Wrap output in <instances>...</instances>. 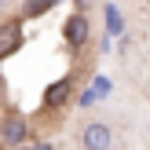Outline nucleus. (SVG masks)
I'll return each mask as SVG.
<instances>
[{
	"instance_id": "obj_1",
	"label": "nucleus",
	"mask_w": 150,
	"mask_h": 150,
	"mask_svg": "<svg viewBox=\"0 0 150 150\" xmlns=\"http://www.w3.org/2000/svg\"><path fill=\"white\" fill-rule=\"evenodd\" d=\"M29 139H33V132H29V121L18 114V110H7L4 117H0V146H26Z\"/></svg>"
},
{
	"instance_id": "obj_5",
	"label": "nucleus",
	"mask_w": 150,
	"mask_h": 150,
	"mask_svg": "<svg viewBox=\"0 0 150 150\" xmlns=\"http://www.w3.org/2000/svg\"><path fill=\"white\" fill-rule=\"evenodd\" d=\"M81 146L84 150H110L114 146V128L106 121H88L81 128Z\"/></svg>"
},
{
	"instance_id": "obj_3",
	"label": "nucleus",
	"mask_w": 150,
	"mask_h": 150,
	"mask_svg": "<svg viewBox=\"0 0 150 150\" xmlns=\"http://www.w3.org/2000/svg\"><path fill=\"white\" fill-rule=\"evenodd\" d=\"M73 88H77V77H59V81H51L48 88H44V95H40V106L44 110H62V106H70V95H73Z\"/></svg>"
},
{
	"instance_id": "obj_9",
	"label": "nucleus",
	"mask_w": 150,
	"mask_h": 150,
	"mask_svg": "<svg viewBox=\"0 0 150 150\" xmlns=\"http://www.w3.org/2000/svg\"><path fill=\"white\" fill-rule=\"evenodd\" d=\"M92 103H95L92 88H88V92H81V99H77V106H81V110H88V106H92Z\"/></svg>"
},
{
	"instance_id": "obj_12",
	"label": "nucleus",
	"mask_w": 150,
	"mask_h": 150,
	"mask_svg": "<svg viewBox=\"0 0 150 150\" xmlns=\"http://www.w3.org/2000/svg\"><path fill=\"white\" fill-rule=\"evenodd\" d=\"M0 92H4V77H0Z\"/></svg>"
},
{
	"instance_id": "obj_2",
	"label": "nucleus",
	"mask_w": 150,
	"mask_h": 150,
	"mask_svg": "<svg viewBox=\"0 0 150 150\" xmlns=\"http://www.w3.org/2000/svg\"><path fill=\"white\" fill-rule=\"evenodd\" d=\"M22 44H26V26H22V18L15 15V18H4L0 22V62H7L11 55H18Z\"/></svg>"
},
{
	"instance_id": "obj_8",
	"label": "nucleus",
	"mask_w": 150,
	"mask_h": 150,
	"mask_svg": "<svg viewBox=\"0 0 150 150\" xmlns=\"http://www.w3.org/2000/svg\"><path fill=\"white\" fill-rule=\"evenodd\" d=\"M92 95H95V99H106V95H110V81L103 77V73L92 81Z\"/></svg>"
},
{
	"instance_id": "obj_11",
	"label": "nucleus",
	"mask_w": 150,
	"mask_h": 150,
	"mask_svg": "<svg viewBox=\"0 0 150 150\" xmlns=\"http://www.w3.org/2000/svg\"><path fill=\"white\" fill-rule=\"evenodd\" d=\"M73 4H77V11H84V7L92 4V0H73Z\"/></svg>"
},
{
	"instance_id": "obj_6",
	"label": "nucleus",
	"mask_w": 150,
	"mask_h": 150,
	"mask_svg": "<svg viewBox=\"0 0 150 150\" xmlns=\"http://www.w3.org/2000/svg\"><path fill=\"white\" fill-rule=\"evenodd\" d=\"M62 0H22V11H18V18H22V26L26 22H33V18H44V15L51 11V7H59Z\"/></svg>"
},
{
	"instance_id": "obj_7",
	"label": "nucleus",
	"mask_w": 150,
	"mask_h": 150,
	"mask_svg": "<svg viewBox=\"0 0 150 150\" xmlns=\"http://www.w3.org/2000/svg\"><path fill=\"white\" fill-rule=\"evenodd\" d=\"M106 33L110 37H125V22H121V11L114 4H106Z\"/></svg>"
},
{
	"instance_id": "obj_10",
	"label": "nucleus",
	"mask_w": 150,
	"mask_h": 150,
	"mask_svg": "<svg viewBox=\"0 0 150 150\" xmlns=\"http://www.w3.org/2000/svg\"><path fill=\"white\" fill-rule=\"evenodd\" d=\"M18 150H51V143H26V146H18Z\"/></svg>"
},
{
	"instance_id": "obj_4",
	"label": "nucleus",
	"mask_w": 150,
	"mask_h": 150,
	"mask_svg": "<svg viewBox=\"0 0 150 150\" xmlns=\"http://www.w3.org/2000/svg\"><path fill=\"white\" fill-rule=\"evenodd\" d=\"M62 37L70 48H84L88 40H92V22H88L84 11H70V18L62 22Z\"/></svg>"
}]
</instances>
